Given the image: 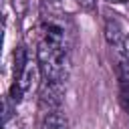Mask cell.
Here are the masks:
<instances>
[{"instance_id":"cell-1","label":"cell","mask_w":129,"mask_h":129,"mask_svg":"<svg viewBox=\"0 0 129 129\" xmlns=\"http://www.w3.org/2000/svg\"><path fill=\"white\" fill-rule=\"evenodd\" d=\"M36 60H38L40 73L44 75L46 81H52V83H64L67 81L69 71H71V60H69L64 30L60 26L48 24L42 40L38 42Z\"/></svg>"},{"instance_id":"cell-2","label":"cell","mask_w":129,"mask_h":129,"mask_svg":"<svg viewBox=\"0 0 129 129\" xmlns=\"http://www.w3.org/2000/svg\"><path fill=\"white\" fill-rule=\"evenodd\" d=\"M127 32L129 26L123 22V18H119V14H105V38L111 46H123Z\"/></svg>"},{"instance_id":"cell-3","label":"cell","mask_w":129,"mask_h":129,"mask_svg":"<svg viewBox=\"0 0 129 129\" xmlns=\"http://www.w3.org/2000/svg\"><path fill=\"white\" fill-rule=\"evenodd\" d=\"M60 101H62V83L46 81L40 91V107L46 109V113H50V111H56Z\"/></svg>"},{"instance_id":"cell-4","label":"cell","mask_w":129,"mask_h":129,"mask_svg":"<svg viewBox=\"0 0 129 129\" xmlns=\"http://www.w3.org/2000/svg\"><path fill=\"white\" fill-rule=\"evenodd\" d=\"M38 71H40V67H38V60L36 62H26V67H24V71L14 79V83L22 89V93L26 95V93H30L32 89H36V85H38Z\"/></svg>"},{"instance_id":"cell-5","label":"cell","mask_w":129,"mask_h":129,"mask_svg":"<svg viewBox=\"0 0 129 129\" xmlns=\"http://www.w3.org/2000/svg\"><path fill=\"white\" fill-rule=\"evenodd\" d=\"M42 129H69V119L58 109L56 111H50L42 119Z\"/></svg>"},{"instance_id":"cell-6","label":"cell","mask_w":129,"mask_h":129,"mask_svg":"<svg viewBox=\"0 0 129 129\" xmlns=\"http://www.w3.org/2000/svg\"><path fill=\"white\" fill-rule=\"evenodd\" d=\"M26 62H28V58H26V50H24V46H16V52H14V79L24 71Z\"/></svg>"},{"instance_id":"cell-7","label":"cell","mask_w":129,"mask_h":129,"mask_svg":"<svg viewBox=\"0 0 129 129\" xmlns=\"http://www.w3.org/2000/svg\"><path fill=\"white\" fill-rule=\"evenodd\" d=\"M121 99H123V105H125V109H127V113H129V79H123L121 81Z\"/></svg>"},{"instance_id":"cell-8","label":"cell","mask_w":129,"mask_h":129,"mask_svg":"<svg viewBox=\"0 0 129 129\" xmlns=\"http://www.w3.org/2000/svg\"><path fill=\"white\" fill-rule=\"evenodd\" d=\"M77 2H79V6H81L83 10H87V12L95 10V6H97V0H77Z\"/></svg>"},{"instance_id":"cell-9","label":"cell","mask_w":129,"mask_h":129,"mask_svg":"<svg viewBox=\"0 0 129 129\" xmlns=\"http://www.w3.org/2000/svg\"><path fill=\"white\" fill-rule=\"evenodd\" d=\"M123 56H125V62H127V67H129V32H127V36H125V42H123Z\"/></svg>"},{"instance_id":"cell-10","label":"cell","mask_w":129,"mask_h":129,"mask_svg":"<svg viewBox=\"0 0 129 129\" xmlns=\"http://www.w3.org/2000/svg\"><path fill=\"white\" fill-rule=\"evenodd\" d=\"M4 129H18L16 119H14V121H12V119H6V121H4Z\"/></svg>"},{"instance_id":"cell-11","label":"cell","mask_w":129,"mask_h":129,"mask_svg":"<svg viewBox=\"0 0 129 129\" xmlns=\"http://www.w3.org/2000/svg\"><path fill=\"white\" fill-rule=\"evenodd\" d=\"M107 2H111V4H125V2H129V0H107Z\"/></svg>"},{"instance_id":"cell-12","label":"cell","mask_w":129,"mask_h":129,"mask_svg":"<svg viewBox=\"0 0 129 129\" xmlns=\"http://www.w3.org/2000/svg\"><path fill=\"white\" fill-rule=\"evenodd\" d=\"M50 2H58V0H50Z\"/></svg>"}]
</instances>
